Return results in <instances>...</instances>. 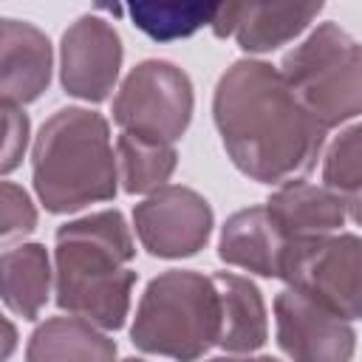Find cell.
I'll list each match as a JSON object with an SVG mask.
<instances>
[{
	"instance_id": "cell-9",
	"label": "cell",
	"mask_w": 362,
	"mask_h": 362,
	"mask_svg": "<svg viewBox=\"0 0 362 362\" xmlns=\"http://www.w3.org/2000/svg\"><path fill=\"white\" fill-rule=\"evenodd\" d=\"M277 342L291 362H348L354 356V328L308 297L286 288L274 300Z\"/></svg>"
},
{
	"instance_id": "cell-22",
	"label": "cell",
	"mask_w": 362,
	"mask_h": 362,
	"mask_svg": "<svg viewBox=\"0 0 362 362\" xmlns=\"http://www.w3.org/2000/svg\"><path fill=\"white\" fill-rule=\"evenodd\" d=\"M28 144V116L20 110V105L3 102V173H11Z\"/></svg>"
},
{
	"instance_id": "cell-1",
	"label": "cell",
	"mask_w": 362,
	"mask_h": 362,
	"mask_svg": "<svg viewBox=\"0 0 362 362\" xmlns=\"http://www.w3.org/2000/svg\"><path fill=\"white\" fill-rule=\"evenodd\" d=\"M212 116L232 164L260 184L308 173L328 133L286 76L257 59H240L218 79Z\"/></svg>"
},
{
	"instance_id": "cell-3",
	"label": "cell",
	"mask_w": 362,
	"mask_h": 362,
	"mask_svg": "<svg viewBox=\"0 0 362 362\" xmlns=\"http://www.w3.org/2000/svg\"><path fill=\"white\" fill-rule=\"evenodd\" d=\"M34 189L48 212H74L116 195V158L105 116L57 110L34 141Z\"/></svg>"
},
{
	"instance_id": "cell-4",
	"label": "cell",
	"mask_w": 362,
	"mask_h": 362,
	"mask_svg": "<svg viewBox=\"0 0 362 362\" xmlns=\"http://www.w3.org/2000/svg\"><path fill=\"white\" fill-rule=\"evenodd\" d=\"M133 345L195 362L221 339V300L212 277L198 272H164L144 288L130 328Z\"/></svg>"
},
{
	"instance_id": "cell-14",
	"label": "cell",
	"mask_w": 362,
	"mask_h": 362,
	"mask_svg": "<svg viewBox=\"0 0 362 362\" xmlns=\"http://www.w3.org/2000/svg\"><path fill=\"white\" fill-rule=\"evenodd\" d=\"M288 240L272 221L266 206H249L235 212L221 232V260L249 269L263 277H280V263Z\"/></svg>"
},
{
	"instance_id": "cell-24",
	"label": "cell",
	"mask_w": 362,
	"mask_h": 362,
	"mask_svg": "<svg viewBox=\"0 0 362 362\" xmlns=\"http://www.w3.org/2000/svg\"><path fill=\"white\" fill-rule=\"evenodd\" d=\"M212 362H277V359H272V356H221Z\"/></svg>"
},
{
	"instance_id": "cell-15",
	"label": "cell",
	"mask_w": 362,
	"mask_h": 362,
	"mask_svg": "<svg viewBox=\"0 0 362 362\" xmlns=\"http://www.w3.org/2000/svg\"><path fill=\"white\" fill-rule=\"evenodd\" d=\"M221 300V339L218 345L232 354H249L266 342V308L257 286L240 274H212Z\"/></svg>"
},
{
	"instance_id": "cell-17",
	"label": "cell",
	"mask_w": 362,
	"mask_h": 362,
	"mask_svg": "<svg viewBox=\"0 0 362 362\" xmlns=\"http://www.w3.org/2000/svg\"><path fill=\"white\" fill-rule=\"evenodd\" d=\"M51 269L40 243H23L3 255V300L11 311L34 320L48 300Z\"/></svg>"
},
{
	"instance_id": "cell-12",
	"label": "cell",
	"mask_w": 362,
	"mask_h": 362,
	"mask_svg": "<svg viewBox=\"0 0 362 362\" xmlns=\"http://www.w3.org/2000/svg\"><path fill=\"white\" fill-rule=\"evenodd\" d=\"M266 209L288 243L334 235L348 218V204L339 192L305 181H286L266 201Z\"/></svg>"
},
{
	"instance_id": "cell-20",
	"label": "cell",
	"mask_w": 362,
	"mask_h": 362,
	"mask_svg": "<svg viewBox=\"0 0 362 362\" xmlns=\"http://www.w3.org/2000/svg\"><path fill=\"white\" fill-rule=\"evenodd\" d=\"M322 181L328 189L339 192L342 198L362 189V122L342 130L331 141L325 153Z\"/></svg>"
},
{
	"instance_id": "cell-2",
	"label": "cell",
	"mask_w": 362,
	"mask_h": 362,
	"mask_svg": "<svg viewBox=\"0 0 362 362\" xmlns=\"http://www.w3.org/2000/svg\"><path fill=\"white\" fill-rule=\"evenodd\" d=\"M130 229L116 209L57 229V303L99 328H122L136 272Z\"/></svg>"
},
{
	"instance_id": "cell-25",
	"label": "cell",
	"mask_w": 362,
	"mask_h": 362,
	"mask_svg": "<svg viewBox=\"0 0 362 362\" xmlns=\"http://www.w3.org/2000/svg\"><path fill=\"white\" fill-rule=\"evenodd\" d=\"M124 362H144V359H124Z\"/></svg>"
},
{
	"instance_id": "cell-10",
	"label": "cell",
	"mask_w": 362,
	"mask_h": 362,
	"mask_svg": "<svg viewBox=\"0 0 362 362\" xmlns=\"http://www.w3.org/2000/svg\"><path fill=\"white\" fill-rule=\"evenodd\" d=\"M122 68V40L116 28L96 17H79L62 34V85L71 96L102 102Z\"/></svg>"
},
{
	"instance_id": "cell-16",
	"label": "cell",
	"mask_w": 362,
	"mask_h": 362,
	"mask_svg": "<svg viewBox=\"0 0 362 362\" xmlns=\"http://www.w3.org/2000/svg\"><path fill=\"white\" fill-rule=\"evenodd\" d=\"M116 345L82 317H51L28 339L25 362H113Z\"/></svg>"
},
{
	"instance_id": "cell-19",
	"label": "cell",
	"mask_w": 362,
	"mask_h": 362,
	"mask_svg": "<svg viewBox=\"0 0 362 362\" xmlns=\"http://www.w3.org/2000/svg\"><path fill=\"white\" fill-rule=\"evenodd\" d=\"M218 6L198 3H136L130 6V20L153 40H181L195 34L201 25H212Z\"/></svg>"
},
{
	"instance_id": "cell-6",
	"label": "cell",
	"mask_w": 362,
	"mask_h": 362,
	"mask_svg": "<svg viewBox=\"0 0 362 362\" xmlns=\"http://www.w3.org/2000/svg\"><path fill=\"white\" fill-rule=\"evenodd\" d=\"M280 277L342 320L362 317V238L322 235L291 240L283 252Z\"/></svg>"
},
{
	"instance_id": "cell-5",
	"label": "cell",
	"mask_w": 362,
	"mask_h": 362,
	"mask_svg": "<svg viewBox=\"0 0 362 362\" xmlns=\"http://www.w3.org/2000/svg\"><path fill=\"white\" fill-rule=\"evenodd\" d=\"M280 74L325 130L362 116V42L337 23L317 25L286 54Z\"/></svg>"
},
{
	"instance_id": "cell-8",
	"label": "cell",
	"mask_w": 362,
	"mask_h": 362,
	"mask_svg": "<svg viewBox=\"0 0 362 362\" xmlns=\"http://www.w3.org/2000/svg\"><path fill=\"white\" fill-rule=\"evenodd\" d=\"M141 246L156 257L195 255L212 232V209L189 187H161L133 212Z\"/></svg>"
},
{
	"instance_id": "cell-13",
	"label": "cell",
	"mask_w": 362,
	"mask_h": 362,
	"mask_svg": "<svg viewBox=\"0 0 362 362\" xmlns=\"http://www.w3.org/2000/svg\"><path fill=\"white\" fill-rule=\"evenodd\" d=\"M51 79V42L25 20H3V102H34Z\"/></svg>"
},
{
	"instance_id": "cell-11",
	"label": "cell",
	"mask_w": 362,
	"mask_h": 362,
	"mask_svg": "<svg viewBox=\"0 0 362 362\" xmlns=\"http://www.w3.org/2000/svg\"><path fill=\"white\" fill-rule=\"evenodd\" d=\"M322 3H223L212 20L218 37H235L243 51H272L294 40Z\"/></svg>"
},
{
	"instance_id": "cell-7",
	"label": "cell",
	"mask_w": 362,
	"mask_h": 362,
	"mask_svg": "<svg viewBox=\"0 0 362 362\" xmlns=\"http://www.w3.org/2000/svg\"><path fill=\"white\" fill-rule=\"evenodd\" d=\"M113 119L122 130L175 141L192 119V82L164 59L136 65L113 99Z\"/></svg>"
},
{
	"instance_id": "cell-18",
	"label": "cell",
	"mask_w": 362,
	"mask_h": 362,
	"mask_svg": "<svg viewBox=\"0 0 362 362\" xmlns=\"http://www.w3.org/2000/svg\"><path fill=\"white\" fill-rule=\"evenodd\" d=\"M119 178L127 192H150L158 189L175 170L173 141L122 130L116 141Z\"/></svg>"
},
{
	"instance_id": "cell-21",
	"label": "cell",
	"mask_w": 362,
	"mask_h": 362,
	"mask_svg": "<svg viewBox=\"0 0 362 362\" xmlns=\"http://www.w3.org/2000/svg\"><path fill=\"white\" fill-rule=\"evenodd\" d=\"M3 238L11 240L14 235H28L37 223V215H34V206L28 201V195L14 187L11 181H3Z\"/></svg>"
},
{
	"instance_id": "cell-23",
	"label": "cell",
	"mask_w": 362,
	"mask_h": 362,
	"mask_svg": "<svg viewBox=\"0 0 362 362\" xmlns=\"http://www.w3.org/2000/svg\"><path fill=\"white\" fill-rule=\"evenodd\" d=\"M345 204H348V215L362 226V189H359V192H354V195H348V198H345Z\"/></svg>"
}]
</instances>
